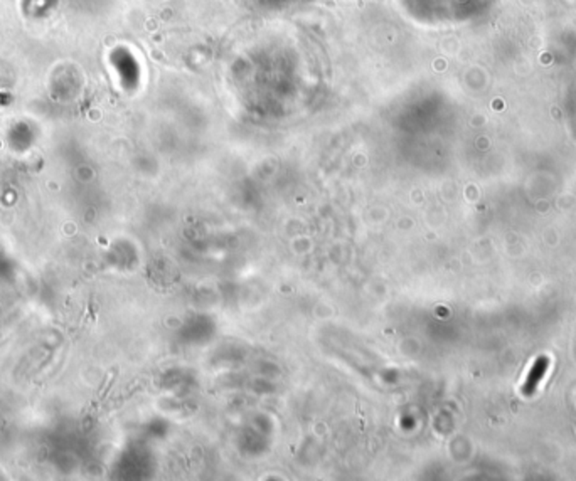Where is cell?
I'll use <instances>...</instances> for the list:
<instances>
[{
    "mask_svg": "<svg viewBox=\"0 0 576 481\" xmlns=\"http://www.w3.org/2000/svg\"><path fill=\"white\" fill-rule=\"evenodd\" d=\"M548 367H549L548 357H540V359L534 362V365L531 367L529 374H527L526 380H524V386H522V394L524 395H533L534 392H536L538 387H540V384H541V380L544 379V374L548 372Z\"/></svg>",
    "mask_w": 576,
    "mask_h": 481,
    "instance_id": "1",
    "label": "cell"
}]
</instances>
